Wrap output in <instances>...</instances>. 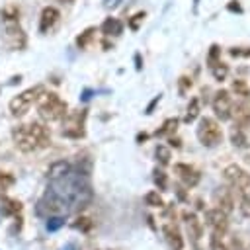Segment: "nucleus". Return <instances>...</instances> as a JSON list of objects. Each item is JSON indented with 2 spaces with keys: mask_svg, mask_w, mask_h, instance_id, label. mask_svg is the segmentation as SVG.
<instances>
[{
  "mask_svg": "<svg viewBox=\"0 0 250 250\" xmlns=\"http://www.w3.org/2000/svg\"><path fill=\"white\" fill-rule=\"evenodd\" d=\"M80 223H74V227L76 229H82V230H88L90 227H92V221L90 219H86V217H82V219H78Z\"/></svg>",
  "mask_w": 250,
  "mask_h": 250,
  "instance_id": "obj_33",
  "label": "nucleus"
},
{
  "mask_svg": "<svg viewBox=\"0 0 250 250\" xmlns=\"http://www.w3.org/2000/svg\"><path fill=\"white\" fill-rule=\"evenodd\" d=\"M229 10H230V12H240V6L234 4V0H232V4H229Z\"/></svg>",
  "mask_w": 250,
  "mask_h": 250,
  "instance_id": "obj_40",
  "label": "nucleus"
},
{
  "mask_svg": "<svg viewBox=\"0 0 250 250\" xmlns=\"http://www.w3.org/2000/svg\"><path fill=\"white\" fill-rule=\"evenodd\" d=\"M158 102H160V94H158V96H156V98H154V100H152V102H150V105H148V107H146V111H145V113H150V111H152V107H154V105H156V104H158Z\"/></svg>",
  "mask_w": 250,
  "mask_h": 250,
  "instance_id": "obj_37",
  "label": "nucleus"
},
{
  "mask_svg": "<svg viewBox=\"0 0 250 250\" xmlns=\"http://www.w3.org/2000/svg\"><path fill=\"white\" fill-rule=\"evenodd\" d=\"M152 180H154V186H156L160 191H166V188H168V176H166L162 170L154 168V170H152Z\"/></svg>",
  "mask_w": 250,
  "mask_h": 250,
  "instance_id": "obj_23",
  "label": "nucleus"
},
{
  "mask_svg": "<svg viewBox=\"0 0 250 250\" xmlns=\"http://www.w3.org/2000/svg\"><path fill=\"white\" fill-rule=\"evenodd\" d=\"M209 250H229V248H227V244L223 242V238L219 234L211 232V236H209Z\"/></svg>",
  "mask_w": 250,
  "mask_h": 250,
  "instance_id": "obj_27",
  "label": "nucleus"
},
{
  "mask_svg": "<svg viewBox=\"0 0 250 250\" xmlns=\"http://www.w3.org/2000/svg\"><path fill=\"white\" fill-rule=\"evenodd\" d=\"M230 55H232V57H250V49H248V51H242V49L232 47V49H230Z\"/></svg>",
  "mask_w": 250,
  "mask_h": 250,
  "instance_id": "obj_34",
  "label": "nucleus"
},
{
  "mask_svg": "<svg viewBox=\"0 0 250 250\" xmlns=\"http://www.w3.org/2000/svg\"><path fill=\"white\" fill-rule=\"evenodd\" d=\"M145 203H146L148 207H164V199H162V195L158 193V189L148 191V193L145 195Z\"/></svg>",
  "mask_w": 250,
  "mask_h": 250,
  "instance_id": "obj_24",
  "label": "nucleus"
},
{
  "mask_svg": "<svg viewBox=\"0 0 250 250\" xmlns=\"http://www.w3.org/2000/svg\"><path fill=\"white\" fill-rule=\"evenodd\" d=\"M232 90L236 92V96H242V98H250V88L244 80H234L232 82Z\"/></svg>",
  "mask_w": 250,
  "mask_h": 250,
  "instance_id": "obj_26",
  "label": "nucleus"
},
{
  "mask_svg": "<svg viewBox=\"0 0 250 250\" xmlns=\"http://www.w3.org/2000/svg\"><path fill=\"white\" fill-rule=\"evenodd\" d=\"M18 18H20L18 6H6L2 10V20H18Z\"/></svg>",
  "mask_w": 250,
  "mask_h": 250,
  "instance_id": "obj_30",
  "label": "nucleus"
},
{
  "mask_svg": "<svg viewBox=\"0 0 250 250\" xmlns=\"http://www.w3.org/2000/svg\"><path fill=\"white\" fill-rule=\"evenodd\" d=\"M189 88H191V78L182 76V78L178 80V90H180V94H186Z\"/></svg>",
  "mask_w": 250,
  "mask_h": 250,
  "instance_id": "obj_31",
  "label": "nucleus"
},
{
  "mask_svg": "<svg viewBox=\"0 0 250 250\" xmlns=\"http://www.w3.org/2000/svg\"><path fill=\"white\" fill-rule=\"evenodd\" d=\"M14 176L8 172H0V191H6L10 186H14Z\"/></svg>",
  "mask_w": 250,
  "mask_h": 250,
  "instance_id": "obj_29",
  "label": "nucleus"
},
{
  "mask_svg": "<svg viewBox=\"0 0 250 250\" xmlns=\"http://www.w3.org/2000/svg\"><path fill=\"white\" fill-rule=\"evenodd\" d=\"M174 191H176V195H178L182 201H188V195H186V191H184L182 186H174Z\"/></svg>",
  "mask_w": 250,
  "mask_h": 250,
  "instance_id": "obj_35",
  "label": "nucleus"
},
{
  "mask_svg": "<svg viewBox=\"0 0 250 250\" xmlns=\"http://www.w3.org/2000/svg\"><path fill=\"white\" fill-rule=\"evenodd\" d=\"M248 250H250V248H248Z\"/></svg>",
  "mask_w": 250,
  "mask_h": 250,
  "instance_id": "obj_44",
  "label": "nucleus"
},
{
  "mask_svg": "<svg viewBox=\"0 0 250 250\" xmlns=\"http://www.w3.org/2000/svg\"><path fill=\"white\" fill-rule=\"evenodd\" d=\"M197 115H199V100L197 98H191L189 100V105H188V111L184 115V121L186 123H193L197 119Z\"/></svg>",
  "mask_w": 250,
  "mask_h": 250,
  "instance_id": "obj_20",
  "label": "nucleus"
},
{
  "mask_svg": "<svg viewBox=\"0 0 250 250\" xmlns=\"http://www.w3.org/2000/svg\"><path fill=\"white\" fill-rule=\"evenodd\" d=\"M230 117H234L236 127H240V129L250 127V104L240 102V104L232 105V115Z\"/></svg>",
  "mask_w": 250,
  "mask_h": 250,
  "instance_id": "obj_15",
  "label": "nucleus"
},
{
  "mask_svg": "<svg viewBox=\"0 0 250 250\" xmlns=\"http://www.w3.org/2000/svg\"><path fill=\"white\" fill-rule=\"evenodd\" d=\"M14 143L21 152H33L37 148H45L51 145V131L39 121H31L25 125H18L12 131Z\"/></svg>",
  "mask_w": 250,
  "mask_h": 250,
  "instance_id": "obj_1",
  "label": "nucleus"
},
{
  "mask_svg": "<svg viewBox=\"0 0 250 250\" xmlns=\"http://www.w3.org/2000/svg\"><path fill=\"white\" fill-rule=\"evenodd\" d=\"M121 2H123V0H104V6L109 10V8H117Z\"/></svg>",
  "mask_w": 250,
  "mask_h": 250,
  "instance_id": "obj_36",
  "label": "nucleus"
},
{
  "mask_svg": "<svg viewBox=\"0 0 250 250\" xmlns=\"http://www.w3.org/2000/svg\"><path fill=\"white\" fill-rule=\"evenodd\" d=\"M2 211L8 213V215H16L21 211V203L18 199H10V197H2Z\"/></svg>",
  "mask_w": 250,
  "mask_h": 250,
  "instance_id": "obj_21",
  "label": "nucleus"
},
{
  "mask_svg": "<svg viewBox=\"0 0 250 250\" xmlns=\"http://www.w3.org/2000/svg\"><path fill=\"white\" fill-rule=\"evenodd\" d=\"M176 129H178V119L174 117V119H166L164 123H162V127L160 129H156V137H170V135H174L176 133Z\"/></svg>",
  "mask_w": 250,
  "mask_h": 250,
  "instance_id": "obj_18",
  "label": "nucleus"
},
{
  "mask_svg": "<svg viewBox=\"0 0 250 250\" xmlns=\"http://www.w3.org/2000/svg\"><path fill=\"white\" fill-rule=\"evenodd\" d=\"M59 18H61V14H59L57 8H53V6L43 8L41 18H39V31H41V33H47V31L59 21Z\"/></svg>",
  "mask_w": 250,
  "mask_h": 250,
  "instance_id": "obj_14",
  "label": "nucleus"
},
{
  "mask_svg": "<svg viewBox=\"0 0 250 250\" xmlns=\"http://www.w3.org/2000/svg\"><path fill=\"white\" fill-rule=\"evenodd\" d=\"M213 201L217 205V209L225 211L227 215L234 209V197H232V189L229 188H217L213 193Z\"/></svg>",
  "mask_w": 250,
  "mask_h": 250,
  "instance_id": "obj_12",
  "label": "nucleus"
},
{
  "mask_svg": "<svg viewBox=\"0 0 250 250\" xmlns=\"http://www.w3.org/2000/svg\"><path fill=\"white\" fill-rule=\"evenodd\" d=\"M182 219L186 223V229H188V234H189L191 242L197 244L203 236V223L197 219V215L193 211H182Z\"/></svg>",
  "mask_w": 250,
  "mask_h": 250,
  "instance_id": "obj_11",
  "label": "nucleus"
},
{
  "mask_svg": "<svg viewBox=\"0 0 250 250\" xmlns=\"http://www.w3.org/2000/svg\"><path fill=\"white\" fill-rule=\"evenodd\" d=\"M223 176L227 184L232 188V193L238 195L240 213L244 217H250V174L238 164H229L223 170Z\"/></svg>",
  "mask_w": 250,
  "mask_h": 250,
  "instance_id": "obj_2",
  "label": "nucleus"
},
{
  "mask_svg": "<svg viewBox=\"0 0 250 250\" xmlns=\"http://www.w3.org/2000/svg\"><path fill=\"white\" fill-rule=\"evenodd\" d=\"M232 98H230V92L229 90H219L215 92V98H213V111L215 115L221 119V121H227L230 119L232 115Z\"/></svg>",
  "mask_w": 250,
  "mask_h": 250,
  "instance_id": "obj_8",
  "label": "nucleus"
},
{
  "mask_svg": "<svg viewBox=\"0 0 250 250\" xmlns=\"http://www.w3.org/2000/svg\"><path fill=\"white\" fill-rule=\"evenodd\" d=\"M143 20H145V12L135 14V16H133V20L129 21V27H131V29H139V23H141Z\"/></svg>",
  "mask_w": 250,
  "mask_h": 250,
  "instance_id": "obj_32",
  "label": "nucleus"
},
{
  "mask_svg": "<svg viewBox=\"0 0 250 250\" xmlns=\"http://www.w3.org/2000/svg\"><path fill=\"white\" fill-rule=\"evenodd\" d=\"M37 102V111L43 121H61L68 113V104L55 92H43Z\"/></svg>",
  "mask_w": 250,
  "mask_h": 250,
  "instance_id": "obj_3",
  "label": "nucleus"
},
{
  "mask_svg": "<svg viewBox=\"0 0 250 250\" xmlns=\"http://www.w3.org/2000/svg\"><path fill=\"white\" fill-rule=\"evenodd\" d=\"M162 232H164V238H166V242H168V244H170L174 250H182V248H184V238H182L180 227H178L174 221H168V223L164 225Z\"/></svg>",
  "mask_w": 250,
  "mask_h": 250,
  "instance_id": "obj_13",
  "label": "nucleus"
},
{
  "mask_svg": "<svg viewBox=\"0 0 250 250\" xmlns=\"http://www.w3.org/2000/svg\"><path fill=\"white\" fill-rule=\"evenodd\" d=\"M135 62H137V64H135V66H137V70H141V55H139V53L135 55Z\"/></svg>",
  "mask_w": 250,
  "mask_h": 250,
  "instance_id": "obj_41",
  "label": "nucleus"
},
{
  "mask_svg": "<svg viewBox=\"0 0 250 250\" xmlns=\"http://www.w3.org/2000/svg\"><path fill=\"white\" fill-rule=\"evenodd\" d=\"M230 143L234 145V146H238V148H244L246 145H248V137H246V133H244V129H240V127H232V131H230Z\"/></svg>",
  "mask_w": 250,
  "mask_h": 250,
  "instance_id": "obj_17",
  "label": "nucleus"
},
{
  "mask_svg": "<svg viewBox=\"0 0 250 250\" xmlns=\"http://www.w3.org/2000/svg\"><path fill=\"white\" fill-rule=\"evenodd\" d=\"M62 137H68V139H80L86 135V129H84V121H86V109H78V111H72V113H66L62 117Z\"/></svg>",
  "mask_w": 250,
  "mask_h": 250,
  "instance_id": "obj_6",
  "label": "nucleus"
},
{
  "mask_svg": "<svg viewBox=\"0 0 250 250\" xmlns=\"http://www.w3.org/2000/svg\"><path fill=\"white\" fill-rule=\"evenodd\" d=\"M94 33H96V27H86V29L76 37V45H78V49H86V47L92 43Z\"/></svg>",
  "mask_w": 250,
  "mask_h": 250,
  "instance_id": "obj_19",
  "label": "nucleus"
},
{
  "mask_svg": "<svg viewBox=\"0 0 250 250\" xmlns=\"http://www.w3.org/2000/svg\"><path fill=\"white\" fill-rule=\"evenodd\" d=\"M59 2H64V4H68V2H72V0H59Z\"/></svg>",
  "mask_w": 250,
  "mask_h": 250,
  "instance_id": "obj_43",
  "label": "nucleus"
},
{
  "mask_svg": "<svg viewBox=\"0 0 250 250\" xmlns=\"http://www.w3.org/2000/svg\"><path fill=\"white\" fill-rule=\"evenodd\" d=\"M174 174L182 180V184L184 186H188V188H195L197 184H199V180H201V174L193 168V166H189V164H186V162H176L174 164Z\"/></svg>",
  "mask_w": 250,
  "mask_h": 250,
  "instance_id": "obj_10",
  "label": "nucleus"
},
{
  "mask_svg": "<svg viewBox=\"0 0 250 250\" xmlns=\"http://www.w3.org/2000/svg\"><path fill=\"white\" fill-rule=\"evenodd\" d=\"M148 139V135L146 133H143V135H137V141H146Z\"/></svg>",
  "mask_w": 250,
  "mask_h": 250,
  "instance_id": "obj_42",
  "label": "nucleus"
},
{
  "mask_svg": "<svg viewBox=\"0 0 250 250\" xmlns=\"http://www.w3.org/2000/svg\"><path fill=\"white\" fill-rule=\"evenodd\" d=\"M154 154H156V160H158L162 166L170 164V158H172V154H170V148H168V146H164V145H158V146L154 148Z\"/></svg>",
  "mask_w": 250,
  "mask_h": 250,
  "instance_id": "obj_25",
  "label": "nucleus"
},
{
  "mask_svg": "<svg viewBox=\"0 0 250 250\" xmlns=\"http://www.w3.org/2000/svg\"><path fill=\"white\" fill-rule=\"evenodd\" d=\"M2 31H4V43L10 49L25 47V33L18 23V20H2Z\"/></svg>",
  "mask_w": 250,
  "mask_h": 250,
  "instance_id": "obj_7",
  "label": "nucleus"
},
{
  "mask_svg": "<svg viewBox=\"0 0 250 250\" xmlns=\"http://www.w3.org/2000/svg\"><path fill=\"white\" fill-rule=\"evenodd\" d=\"M209 70H211L213 78L221 82V80H225V78H227V74H229V64H225V62H221V61H219V62H217V64H213Z\"/></svg>",
  "mask_w": 250,
  "mask_h": 250,
  "instance_id": "obj_22",
  "label": "nucleus"
},
{
  "mask_svg": "<svg viewBox=\"0 0 250 250\" xmlns=\"http://www.w3.org/2000/svg\"><path fill=\"white\" fill-rule=\"evenodd\" d=\"M43 92H45V88H43L41 84H37V86H33V88H27V90L21 92L20 96H16V98L10 102V111H12V115H18V117H20V115L27 113V109L31 107V104L37 102Z\"/></svg>",
  "mask_w": 250,
  "mask_h": 250,
  "instance_id": "obj_5",
  "label": "nucleus"
},
{
  "mask_svg": "<svg viewBox=\"0 0 250 250\" xmlns=\"http://www.w3.org/2000/svg\"><path fill=\"white\" fill-rule=\"evenodd\" d=\"M232 250H242V244L238 238H232Z\"/></svg>",
  "mask_w": 250,
  "mask_h": 250,
  "instance_id": "obj_39",
  "label": "nucleus"
},
{
  "mask_svg": "<svg viewBox=\"0 0 250 250\" xmlns=\"http://www.w3.org/2000/svg\"><path fill=\"white\" fill-rule=\"evenodd\" d=\"M168 141H170V145H172V146H176V148H180V146H182L180 139H174V135H170V137H168Z\"/></svg>",
  "mask_w": 250,
  "mask_h": 250,
  "instance_id": "obj_38",
  "label": "nucleus"
},
{
  "mask_svg": "<svg viewBox=\"0 0 250 250\" xmlns=\"http://www.w3.org/2000/svg\"><path fill=\"white\" fill-rule=\"evenodd\" d=\"M219 55H221V49H219V45H211V49H209V55H207V66H209V68L221 61V59H219Z\"/></svg>",
  "mask_w": 250,
  "mask_h": 250,
  "instance_id": "obj_28",
  "label": "nucleus"
},
{
  "mask_svg": "<svg viewBox=\"0 0 250 250\" xmlns=\"http://www.w3.org/2000/svg\"><path fill=\"white\" fill-rule=\"evenodd\" d=\"M195 135H197L199 143L203 146H209V148L217 146L223 141V129H221V125L213 117H201Z\"/></svg>",
  "mask_w": 250,
  "mask_h": 250,
  "instance_id": "obj_4",
  "label": "nucleus"
},
{
  "mask_svg": "<svg viewBox=\"0 0 250 250\" xmlns=\"http://www.w3.org/2000/svg\"><path fill=\"white\" fill-rule=\"evenodd\" d=\"M205 225L219 236H223L229 230V215L221 209H207L205 211Z\"/></svg>",
  "mask_w": 250,
  "mask_h": 250,
  "instance_id": "obj_9",
  "label": "nucleus"
},
{
  "mask_svg": "<svg viewBox=\"0 0 250 250\" xmlns=\"http://www.w3.org/2000/svg\"><path fill=\"white\" fill-rule=\"evenodd\" d=\"M121 31H123V23L117 18H107L102 23V33L105 37H117V35H121Z\"/></svg>",
  "mask_w": 250,
  "mask_h": 250,
  "instance_id": "obj_16",
  "label": "nucleus"
}]
</instances>
